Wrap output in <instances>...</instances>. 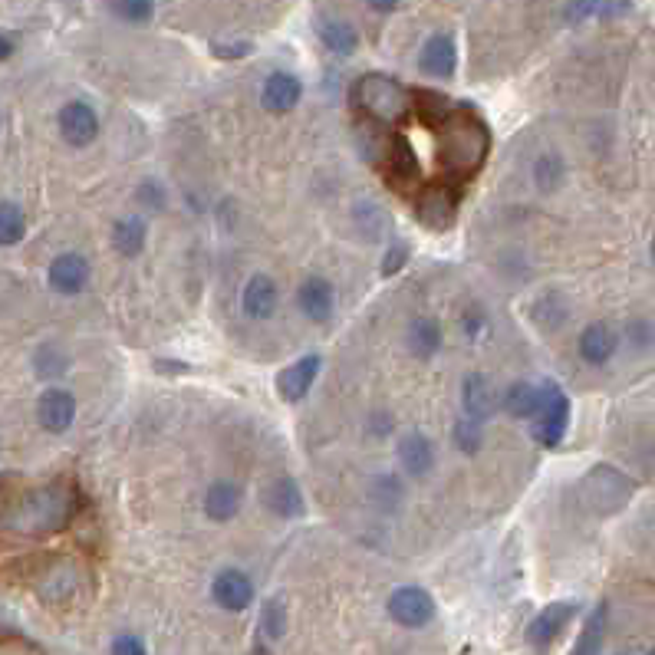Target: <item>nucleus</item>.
I'll use <instances>...</instances> for the list:
<instances>
[{
  "instance_id": "21",
  "label": "nucleus",
  "mask_w": 655,
  "mask_h": 655,
  "mask_svg": "<svg viewBox=\"0 0 655 655\" xmlns=\"http://www.w3.org/2000/svg\"><path fill=\"white\" fill-rule=\"evenodd\" d=\"M498 405L504 412L517 415V419H537L540 405H544V386H530V382H514L511 389H507Z\"/></svg>"
},
{
  "instance_id": "30",
  "label": "nucleus",
  "mask_w": 655,
  "mask_h": 655,
  "mask_svg": "<svg viewBox=\"0 0 655 655\" xmlns=\"http://www.w3.org/2000/svg\"><path fill=\"white\" fill-rule=\"evenodd\" d=\"M27 231V218L14 201H0V247L17 244Z\"/></svg>"
},
{
  "instance_id": "20",
  "label": "nucleus",
  "mask_w": 655,
  "mask_h": 655,
  "mask_svg": "<svg viewBox=\"0 0 655 655\" xmlns=\"http://www.w3.org/2000/svg\"><path fill=\"white\" fill-rule=\"evenodd\" d=\"M399 465L415 474V478H422V474H428L435 468V448L432 442H428L425 435L419 432H409L405 438H399Z\"/></svg>"
},
{
  "instance_id": "40",
  "label": "nucleus",
  "mask_w": 655,
  "mask_h": 655,
  "mask_svg": "<svg viewBox=\"0 0 655 655\" xmlns=\"http://www.w3.org/2000/svg\"><path fill=\"white\" fill-rule=\"evenodd\" d=\"M372 10H379V14H392V10H399V4H372Z\"/></svg>"
},
{
  "instance_id": "7",
  "label": "nucleus",
  "mask_w": 655,
  "mask_h": 655,
  "mask_svg": "<svg viewBox=\"0 0 655 655\" xmlns=\"http://www.w3.org/2000/svg\"><path fill=\"white\" fill-rule=\"evenodd\" d=\"M573 616H577V603H550L547 609H540L527 626V646L544 655L560 639V632L570 626Z\"/></svg>"
},
{
  "instance_id": "29",
  "label": "nucleus",
  "mask_w": 655,
  "mask_h": 655,
  "mask_svg": "<svg viewBox=\"0 0 655 655\" xmlns=\"http://www.w3.org/2000/svg\"><path fill=\"white\" fill-rule=\"evenodd\" d=\"M112 244H116L119 254L135 257L145 247V224L142 218H122L116 228H112Z\"/></svg>"
},
{
  "instance_id": "34",
  "label": "nucleus",
  "mask_w": 655,
  "mask_h": 655,
  "mask_svg": "<svg viewBox=\"0 0 655 655\" xmlns=\"http://www.w3.org/2000/svg\"><path fill=\"white\" fill-rule=\"evenodd\" d=\"M112 14L126 17L129 24H145V20H152L155 7L145 4V0H139V4H112Z\"/></svg>"
},
{
  "instance_id": "3",
  "label": "nucleus",
  "mask_w": 655,
  "mask_h": 655,
  "mask_svg": "<svg viewBox=\"0 0 655 655\" xmlns=\"http://www.w3.org/2000/svg\"><path fill=\"white\" fill-rule=\"evenodd\" d=\"M353 103L379 126H402L412 112V93L386 73H366L353 83Z\"/></svg>"
},
{
  "instance_id": "11",
  "label": "nucleus",
  "mask_w": 655,
  "mask_h": 655,
  "mask_svg": "<svg viewBox=\"0 0 655 655\" xmlns=\"http://www.w3.org/2000/svg\"><path fill=\"white\" fill-rule=\"evenodd\" d=\"M382 168H386V178L395 185V188H405L409 182H419V158H415L412 145L405 139H392L386 142V149H382Z\"/></svg>"
},
{
  "instance_id": "14",
  "label": "nucleus",
  "mask_w": 655,
  "mask_h": 655,
  "mask_svg": "<svg viewBox=\"0 0 655 655\" xmlns=\"http://www.w3.org/2000/svg\"><path fill=\"white\" fill-rule=\"evenodd\" d=\"M320 376V356H303L293 366H287L277 376V392L284 395L287 402H300L303 395L313 389V379Z\"/></svg>"
},
{
  "instance_id": "28",
  "label": "nucleus",
  "mask_w": 655,
  "mask_h": 655,
  "mask_svg": "<svg viewBox=\"0 0 655 655\" xmlns=\"http://www.w3.org/2000/svg\"><path fill=\"white\" fill-rule=\"evenodd\" d=\"M603 639H606V603L596 606L590 619H586L573 655H603Z\"/></svg>"
},
{
  "instance_id": "9",
  "label": "nucleus",
  "mask_w": 655,
  "mask_h": 655,
  "mask_svg": "<svg viewBox=\"0 0 655 655\" xmlns=\"http://www.w3.org/2000/svg\"><path fill=\"white\" fill-rule=\"evenodd\" d=\"M211 600L228 613H241L254 603V583L241 570H221L211 583Z\"/></svg>"
},
{
  "instance_id": "4",
  "label": "nucleus",
  "mask_w": 655,
  "mask_h": 655,
  "mask_svg": "<svg viewBox=\"0 0 655 655\" xmlns=\"http://www.w3.org/2000/svg\"><path fill=\"white\" fill-rule=\"evenodd\" d=\"M632 491H636V484H632L619 468L596 465L580 481V504L586 507V511L606 517V514L623 511L632 498Z\"/></svg>"
},
{
  "instance_id": "23",
  "label": "nucleus",
  "mask_w": 655,
  "mask_h": 655,
  "mask_svg": "<svg viewBox=\"0 0 655 655\" xmlns=\"http://www.w3.org/2000/svg\"><path fill=\"white\" fill-rule=\"evenodd\" d=\"M76 583H79V570L73 567V563L56 560V567H53L50 573H43L40 596H43L47 603H63V600H70V596H73Z\"/></svg>"
},
{
  "instance_id": "27",
  "label": "nucleus",
  "mask_w": 655,
  "mask_h": 655,
  "mask_svg": "<svg viewBox=\"0 0 655 655\" xmlns=\"http://www.w3.org/2000/svg\"><path fill=\"white\" fill-rule=\"evenodd\" d=\"M438 346H442V326L432 316H422V320H415L409 326V349L412 356L419 359H428L438 353Z\"/></svg>"
},
{
  "instance_id": "37",
  "label": "nucleus",
  "mask_w": 655,
  "mask_h": 655,
  "mask_svg": "<svg viewBox=\"0 0 655 655\" xmlns=\"http://www.w3.org/2000/svg\"><path fill=\"white\" fill-rule=\"evenodd\" d=\"M214 56H228V60H234V56H247L251 53V43H228V47H224V43H214Z\"/></svg>"
},
{
  "instance_id": "39",
  "label": "nucleus",
  "mask_w": 655,
  "mask_h": 655,
  "mask_svg": "<svg viewBox=\"0 0 655 655\" xmlns=\"http://www.w3.org/2000/svg\"><path fill=\"white\" fill-rule=\"evenodd\" d=\"M10 53H14V43H10L7 37H0V60H7Z\"/></svg>"
},
{
  "instance_id": "12",
  "label": "nucleus",
  "mask_w": 655,
  "mask_h": 655,
  "mask_svg": "<svg viewBox=\"0 0 655 655\" xmlns=\"http://www.w3.org/2000/svg\"><path fill=\"white\" fill-rule=\"evenodd\" d=\"M297 303H300V310L307 313V320L330 323L333 320V310H336V293L330 287V280L310 277V280H303V284H300Z\"/></svg>"
},
{
  "instance_id": "13",
  "label": "nucleus",
  "mask_w": 655,
  "mask_h": 655,
  "mask_svg": "<svg viewBox=\"0 0 655 655\" xmlns=\"http://www.w3.org/2000/svg\"><path fill=\"white\" fill-rule=\"evenodd\" d=\"M37 419L47 432L60 435L66 428L73 425L76 419V399L66 389H50L40 395V405H37Z\"/></svg>"
},
{
  "instance_id": "15",
  "label": "nucleus",
  "mask_w": 655,
  "mask_h": 655,
  "mask_svg": "<svg viewBox=\"0 0 655 655\" xmlns=\"http://www.w3.org/2000/svg\"><path fill=\"white\" fill-rule=\"evenodd\" d=\"M277 303H280V290L267 274H254L247 280V287L241 293V307L251 320H267V316H274Z\"/></svg>"
},
{
  "instance_id": "16",
  "label": "nucleus",
  "mask_w": 655,
  "mask_h": 655,
  "mask_svg": "<svg viewBox=\"0 0 655 655\" xmlns=\"http://www.w3.org/2000/svg\"><path fill=\"white\" fill-rule=\"evenodd\" d=\"M455 63H458L455 40H451L448 33H435V37L425 43L422 60H419L422 73L438 76V79H448L451 73H455Z\"/></svg>"
},
{
  "instance_id": "17",
  "label": "nucleus",
  "mask_w": 655,
  "mask_h": 655,
  "mask_svg": "<svg viewBox=\"0 0 655 655\" xmlns=\"http://www.w3.org/2000/svg\"><path fill=\"white\" fill-rule=\"evenodd\" d=\"M50 287L60 290V293H79L89 277V264L86 257L79 254H60L56 261L50 264Z\"/></svg>"
},
{
  "instance_id": "25",
  "label": "nucleus",
  "mask_w": 655,
  "mask_h": 655,
  "mask_svg": "<svg viewBox=\"0 0 655 655\" xmlns=\"http://www.w3.org/2000/svg\"><path fill=\"white\" fill-rule=\"evenodd\" d=\"M316 33H320L323 47L333 53H353L359 47V33L343 17H320L316 20Z\"/></svg>"
},
{
  "instance_id": "24",
  "label": "nucleus",
  "mask_w": 655,
  "mask_h": 655,
  "mask_svg": "<svg viewBox=\"0 0 655 655\" xmlns=\"http://www.w3.org/2000/svg\"><path fill=\"white\" fill-rule=\"evenodd\" d=\"M613 353H616V333L609 330L606 323H593V326H586L583 336H580V356L586 359V363L603 366Z\"/></svg>"
},
{
  "instance_id": "26",
  "label": "nucleus",
  "mask_w": 655,
  "mask_h": 655,
  "mask_svg": "<svg viewBox=\"0 0 655 655\" xmlns=\"http://www.w3.org/2000/svg\"><path fill=\"white\" fill-rule=\"evenodd\" d=\"M241 511V491L231 481H214L205 494V514L211 521H231Z\"/></svg>"
},
{
  "instance_id": "1",
  "label": "nucleus",
  "mask_w": 655,
  "mask_h": 655,
  "mask_svg": "<svg viewBox=\"0 0 655 655\" xmlns=\"http://www.w3.org/2000/svg\"><path fill=\"white\" fill-rule=\"evenodd\" d=\"M438 165L451 182H468L481 172L491 152V132L484 119L468 106H451L448 116L435 126Z\"/></svg>"
},
{
  "instance_id": "2",
  "label": "nucleus",
  "mask_w": 655,
  "mask_h": 655,
  "mask_svg": "<svg viewBox=\"0 0 655 655\" xmlns=\"http://www.w3.org/2000/svg\"><path fill=\"white\" fill-rule=\"evenodd\" d=\"M76 507H79V494L73 484L53 481V484H43V488L20 494V498L4 511L0 524H4L10 534H20V537H47L73 521Z\"/></svg>"
},
{
  "instance_id": "33",
  "label": "nucleus",
  "mask_w": 655,
  "mask_h": 655,
  "mask_svg": "<svg viewBox=\"0 0 655 655\" xmlns=\"http://www.w3.org/2000/svg\"><path fill=\"white\" fill-rule=\"evenodd\" d=\"M455 442L461 445V451H468V455H474V451L481 448V422H474V419H458V425H455Z\"/></svg>"
},
{
  "instance_id": "19",
  "label": "nucleus",
  "mask_w": 655,
  "mask_h": 655,
  "mask_svg": "<svg viewBox=\"0 0 655 655\" xmlns=\"http://www.w3.org/2000/svg\"><path fill=\"white\" fill-rule=\"evenodd\" d=\"M465 409L474 422L491 419L494 409H498V392H494L491 379L481 376V372H471L465 379Z\"/></svg>"
},
{
  "instance_id": "32",
  "label": "nucleus",
  "mask_w": 655,
  "mask_h": 655,
  "mask_svg": "<svg viewBox=\"0 0 655 655\" xmlns=\"http://www.w3.org/2000/svg\"><path fill=\"white\" fill-rule=\"evenodd\" d=\"M534 178L540 182V188L550 191V188H557L560 185V178H563V162L553 152L547 155H540L537 158V165H534Z\"/></svg>"
},
{
  "instance_id": "31",
  "label": "nucleus",
  "mask_w": 655,
  "mask_h": 655,
  "mask_svg": "<svg viewBox=\"0 0 655 655\" xmlns=\"http://www.w3.org/2000/svg\"><path fill=\"white\" fill-rule=\"evenodd\" d=\"M261 626H264V636H270V639L284 636V632H287V606H284V600H267L264 603Z\"/></svg>"
},
{
  "instance_id": "10",
  "label": "nucleus",
  "mask_w": 655,
  "mask_h": 655,
  "mask_svg": "<svg viewBox=\"0 0 655 655\" xmlns=\"http://www.w3.org/2000/svg\"><path fill=\"white\" fill-rule=\"evenodd\" d=\"M60 135L73 149H83L99 135V116L89 103H66L60 109Z\"/></svg>"
},
{
  "instance_id": "35",
  "label": "nucleus",
  "mask_w": 655,
  "mask_h": 655,
  "mask_svg": "<svg viewBox=\"0 0 655 655\" xmlns=\"http://www.w3.org/2000/svg\"><path fill=\"white\" fill-rule=\"evenodd\" d=\"M135 198H139V205L152 208V211L165 205V191L158 188L155 182H142V185H139V191H135Z\"/></svg>"
},
{
  "instance_id": "36",
  "label": "nucleus",
  "mask_w": 655,
  "mask_h": 655,
  "mask_svg": "<svg viewBox=\"0 0 655 655\" xmlns=\"http://www.w3.org/2000/svg\"><path fill=\"white\" fill-rule=\"evenodd\" d=\"M112 655H149V652H145V642L139 636H119L112 642Z\"/></svg>"
},
{
  "instance_id": "22",
  "label": "nucleus",
  "mask_w": 655,
  "mask_h": 655,
  "mask_svg": "<svg viewBox=\"0 0 655 655\" xmlns=\"http://www.w3.org/2000/svg\"><path fill=\"white\" fill-rule=\"evenodd\" d=\"M264 504L277 517H300L303 514V498H300V484L293 478H277L264 488Z\"/></svg>"
},
{
  "instance_id": "8",
  "label": "nucleus",
  "mask_w": 655,
  "mask_h": 655,
  "mask_svg": "<svg viewBox=\"0 0 655 655\" xmlns=\"http://www.w3.org/2000/svg\"><path fill=\"white\" fill-rule=\"evenodd\" d=\"M389 616L405 629H419L425 623H432L435 616V600L419 586H402L389 596Z\"/></svg>"
},
{
  "instance_id": "38",
  "label": "nucleus",
  "mask_w": 655,
  "mask_h": 655,
  "mask_svg": "<svg viewBox=\"0 0 655 655\" xmlns=\"http://www.w3.org/2000/svg\"><path fill=\"white\" fill-rule=\"evenodd\" d=\"M405 247H395V251H389V264H386V274H395V267H402L405 264Z\"/></svg>"
},
{
  "instance_id": "18",
  "label": "nucleus",
  "mask_w": 655,
  "mask_h": 655,
  "mask_svg": "<svg viewBox=\"0 0 655 655\" xmlns=\"http://www.w3.org/2000/svg\"><path fill=\"white\" fill-rule=\"evenodd\" d=\"M300 93H303V86H300L297 76H293V73H274V76H267V83L261 89V99H264V106L270 112H290L293 106L300 103Z\"/></svg>"
},
{
  "instance_id": "6",
  "label": "nucleus",
  "mask_w": 655,
  "mask_h": 655,
  "mask_svg": "<svg viewBox=\"0 0 655 655\" xmlns=\"http://www.w3.org/2000/svg\"><path fill=\"white\" fill-rule=\"evenodd\" d=\"M458 214V195L451 185H425L415 195V218L432 231H448Z\"/></svg>"
},
{
  "instance_id": "5",
  "label": "nucleus",
  "mask_w": 655,
  "mask_h": 655,
  "mask_svg": "<svg viewBox=\"0 0 655 655\" xmlns=\"http://www.w3.org/2000/svg\"><path fill=\"white\" fill-rule=\"evenodd\" d=\"M570 428V399L563 395L560 386L544 382V405L537 412V425H534V438L544 448H557L563 442Z\"/></svg>"
}]
</instances>
